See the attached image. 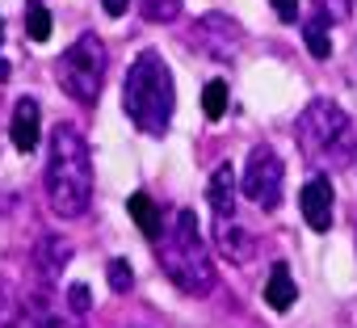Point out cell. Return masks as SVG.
I'll use <instances>...</instances> for the list:
<instances>
[{
	"mask_svg": "<svg viewBox=\"0 0 357 328\" xmlns=\"http://www.w3.org/2000/svg\"><path fill=\"white\" fill-rule=\"evenodd\" d=\"M47 202L59 219H80L93 202V156L72 122L51 131L47 147Z\"/></svg>",
	"mask_w": 357,
	"mask_h": 328,
	"instance_id": "1",
	"label": "cell"
},
{
	"mask_svg": "<svg viewBox=\"0 0 357 328\" xmlns=\"http://www.w3.org/2000/svg\"><path fill=\"white\" fill-rule=\"evenodd\" d=\"M155 261L176 290H185L194 299L215 290V265H211V253L202 244L198 215L190 207H176L172 219L164 223V236L155 240Z\"/></svg>",
	"mask_w": 357,
	"mask_h": 328,
	"instance_id": "2",
	"label": "cell"
},
{
	"mask_svg": "<svg viewBox=\"0 0 357 328\" xmlns=\"http://www.w3.org/2000/svg\"><path fill=\"white\" fill-rule=\"evenodd\" d=\"M122 110L143 135H151V139L168 135V122L176 110V89H172V72L160 59V51H139L135 64L126 68Z\"/></svg>",
	"mask_w": 357,
	"mask_h": 328,
	"instance_id": "3",
	"label": "cell"
},
{
	"mask_svg": "<svg viewBox=\"0 0 357 328\" xmlns=\"http://www.w3.org/2000/svg\"><path fill=\"white\" fill-rule=\"evenodd\" d=\"M294 139H298V151L307 164H344L349 151H353V131H349V118L336 101L328 97H315L298 122H294Z\"/></svg>",
	"mask_w": 357,
	"mask_h": 328,
	"instance_id": "4",
	"label": "cell"
},
{
	"mask_svg": "<svg viewBox=\"0 0 357 328\" xmlns=\"http://www.w3.org/2000/svg\"><path fill=\"white\" fill-rule=\"evenodd\" d=\"M105 68H109V55H105V43L97 34H80L55 64V76H59V89L80 101V105H97L101 97V84H105Z\"/></svg>",
	"mask_w": 357,
	"mask_h": 328,
	"instance_id": "5",
	"label": "cell"
},
{
	"mask_svg": "<svg viewBox=\"0 0 357 328\" xmlns=\"http://www.w3.org/2000/svg\"><path fill=\"white\" fill-rule=\"evenodd\" d=\"M282 186H286V164L273 147H252L248 151V164H244V177H240V190L248 202H257L261 211H273L282 202Z\"/></svg>",
	"mask_w": 357,
	"mask_h": 328,
	"instance_id": "6",
	"label": "cell"
},
{
	"mask_svg": "<svg viewBox=\"0 0 357 328\" xmlns=\"http://www.w3.org/2000/svg\"><path fill=\"white\" fill-rule=\"evenodd\" d=\"M190 43H194L202 55H211V59H236L240 47H244V30H240L227 13H206L202 22H194Z\"/></svg>",
	"mask_w": 357,
	"mask_h": 328,
	"instance_id": "7",
	"label": "cell"
},
{
	"mask_svg": "<svg viewBox=\"0 0 357 328\" xmlns=\"http://www.w3.org/2000/svg\"><path fill=\"white\" fill-rule=\"evenodd\" d=\"M17 328H84V324H80V315L55 311V303L47 299V290H34L17 307Z\"/></svg>",
	"mask_w": 357,
	"mask_h": 328,
	"instance_id": "8",
	"label": "cell"
},
{
	"mask_svg": "<svg viewBox=\"0 0 357 328\" xmlns=\"http://www.w3.org/2000/svg\"><path fill=\"white\" fill-rule=\"evenodd\" d=\"M332 181L328 177H311L303 190H298V211L307 219L311 232H328L332 228Z\"/></svg>",
	"mask_w": 357,
	"mask_h": 328,
	"instance_id": "9",
	"label": "cell"
},
{
	"mask_svg": "<svg viewBox=\"0 0 357 328\" xmlns=\"http://www.w3.org/2000/svg\"><path fill=\"white\" fill-rule=\"evenodd\" d=\"M9 139H13V147H17L22 156H30V151L38 147V139H43V110H38V101H34V97H22V101L13 105Z\"/></svg>",
	"mask_w": 357,
	"mask_h": 328,
	"instance_id": "10",
	"label": "cell"
},
{
	"mask_svg": "<svg viewBox=\"0 0 357 328\" xmlns=\"http://www.w3.org/2000/svg\"><path fill=\"white\" fill-rule=\"evenodd\" d=\"M206 198H211L215 219H236V169L231 164H219V169L211 173Z\"/></svg>",
	"mask_w": 357,
	"mask_h": 328,
	"instance_id": "11",
	"label": "cell"
},
{
	"mask_svg": "<svg viewBox=\"0 0 357 328\" xmlns=\"http://www.w3.org/2000/svg\"><path fill=\"white\" fill-rule=\"evenodd\" d=\"M215 244H219V253L227 257V261H248L252 257V236L236 223V219H219L215 223Z\"/></svg>",
	"mask_w": 357,
	"mask_h": 328,
	"instance_id": "12",
	"label": "cell"
},
{
	"mask_svg": "<svg viewBox=\"0 0 357 328\" xmlns=\"http://www.w3.org/2000/svg\"><path fill=\"white\" fill-rule=\"evenodd\" d=\"M294 299H298V286H294V278H290V265L278 261V265L269 269V282H265V303H269L273 311H286V307H294Z\"/></svg>",
	"mask_w": 357,
	"mask_h": 328,
	"instance_id": "13",
	"label": "cell"
},
{
	"mask_svg": "<svg viewBox=\"0 0 357 328\" xmlns=\"http://www.w3.org/2000/svg\"><path fill=\"white\" fill-rule=\"evenodd\" d=\"M126 211H130L135 228H139L147 240H160V236H164V223H160V207H155L147 194H130V198H126Z\"/></svg>",
	"mask_w": 357,
	"mask_h": 328,
	"instance_id": "14",
	"label": "cell"
},
{
	"mask_svg": "<svg viewBox=\"0 0 357 328\" xmlns=\"http://www.w3.org/2000/svg\"><path fill=\"white\" fill-rule=\"evenodd\" d=\"M34 257H38V274H43V278H59V274H63V265L72 261V244H68V240L47 236V240L38 244V253H34Z\"/></svg>",
	"mask_w": 357,
	"mask_h": 328,
	"instance_id": "15",
	"label": "cell"
},
{
	"mask_svg": "<svg viewBox=\"0 0 357 328\" xmlns=\"http://www.w3.org/2000/svg\"><path fill=\"white\" fill-rule=\"evenodd\" d=\"M303 43H307V51H311L315 59H328V55H332V38H328V26H324L319 17H307V22H303Z\"/></svg>",
	"mask_w": 357,
	"mask_h": 328,
	"instance_id": "16",
	"label": "cell"
},
{
	"mask_svg": "<svg viewBox=\"0 0 357 328\" xmlns=\"http://www.w3.org/2000/svg\"><path fill=\"white\" fill-rule=\"evenodd\" d=\"M227 101H231L227 80H211V84L202 89V110H206V118H211V122H219V118L227 114Z\"/></svg>",
	"mask_w": 357,
	"mask_h": 328,
	"instance_id": "17",
	"label": "cell"
},
{
	"mask_svg": "<svg viewBox=\"0 0 357 328\" xmlns=\"http://www.w3.org/2000/svg\"><path fill=\"white\" fill-rule=\"evenodd\" d=\"M26 34L34 43H47L51 38V13H47L43 0H30V9H26Z\"/></svg>",
	"mask_w": 357,
	"mask_h": 328,
	"instance_id": "18",
	"label": "cell"
},
{
	"mask_svg": "<svg viewBox=\"0 0 357 328\" xmlns=\"http://www.w3.org/2000/svg\"><path fill=\"white\" fill-rule=\"evenodd\" d=\"M143 17L151 26H168L181 17V0H143Z\"/></svg>",
	"mask_w": 357,
	"mask_h": 328,
	"instance_id": "19",
	"label": "cell"
},
{
	"mask_svg": "<svg viewBox=\"0 0 357 328\" xmlns=\"http://www.w3.org/2000/svg\"><path fill=\"white\" fill-rule=\"evenodd\" d=\"M105 274H109V290H114V295H126V290L135 286V269H130V265H126L122 257H114Z\"/></svg>",
	"mask_w": 357,
	"mask_h": 328,
	"instance_id": "20",
	"label": "cell"
},
{
	"mask_svg": "<svg viewBox=\"0 0 357 328\" xmlns=\"http://www.w3.org/2000/svg\"><path fill=\"white\" fill-rule=\"evenodd\" d=\"M68 307H72V315H89L93 295H89V286H84V282H72V286H68Z\"/></svg>",
	"mask_w": 357,
	"mask_h": 328,
	"instance_id": "21",
	"label": "cell"
},
{
	"mask_svg": "<svg viewBox=\"0 0 357 328\" xmlns=\"http://www.w3.org/2000/svg\"><path fill=\"white\" fill-rule=\"evenodd\" d=\"M269 5H273L278 22H286V26H294V22H298V0H269Z\"/></svg>",
	"mask_w": 357,
	"mask_h": 328,
	"instance_id": "22",
	"label": "cell"
},
{
	"mask_svg": "<svg viewBox=\"0 0 357 328\" xmlns=\"http://www.w3.org/2000/svg\"><path fill=\"white\" fill-rule=\"evenodd\" d=\"M101 9H105L109 17H122V13L130 9V0H101Z\"/></svg>",
	"mask_w": 357,
	"mask_h": 328,
	"instance_id": "23",
	"label": "cell"
},
{
	"mask_svg": "<svg viewBox=\"0 0 357 328\" xmlns=\"http://www.w3.org/2000/svg\"><path fill=\"white\" fill-rule=\"evenodd\" d=\"M0 80H9V64L5 59H0Z\"/></svg>",
	"mask_w": 357,
	"mask_h": 328,
	"instance_id": "24",
	"label": "cell"
},
{
	"mask_svg": "<svg viewBox=\"0 0 357 328\" xmlns=\"http://www.w3.org/2000/svg\"><path fill=\"white\" fill-rule=\"evenodd\" d=\"M0 43H5V22H0Z\"/></svg>",
	"mask_w": 357,
	"mask_h": 328,
	"instance_id": "25",
	"label": "cell"
}]
</instances>
